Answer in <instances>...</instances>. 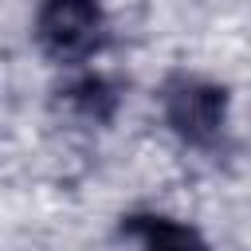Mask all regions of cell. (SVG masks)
<instances>
[{
	"label": "cell",
	"instance_id": "cell-1",
	"mask_svg": "<svg viewBox=\"0 0 251 251\" xmlns=\"http://www.w3.org/2000/svg\"><path fill=\"white\" fill-rule=\"evenodd\" d=\"M35 35L55 59H82L102 43V12L94 0H47Z\"/></svg>",
	"mask_w": 251,
	"mask_h": 251
},
{
	"label": "cell",
	"instance_id": "cell-2",
	"mask_svg": "<svg viewBox=\"0 0 251 251\" xmlns=\"http://www.w3.org/2000/svg\"><path fill=\"white\" fill-rule=\"evenodd\" d=\"M220 118H224V98H220V90H212V86L180 82V86L169 94V122H173V129L184 133L188 141H208V137L220 129Z\"/></svg>",
	"mask_w": 251,
	"mask_h": 251
},
{
	"label": "cell",
	"instance_id": "cell-3",
	"mask_svg": "<svg viewBox=\"0 0 251 251\" xmlns=\"http://www.w3.org/2000/svg\"><path fill=\"white\" fill-rule=\"evenodd\" d=\"M126 231L133 239H141L145 251H208L204 239L188 224H176L169 216H129Z\"/></svg>",
	"mask_w": 251,
	"mask_h": 251
}]
</instances>
